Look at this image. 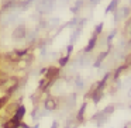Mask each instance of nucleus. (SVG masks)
Returning a JSON list of instances; mask_svg holds the SVG:
<instances>
[{
	"mask_svg": "<svg viewBox=\"0 0 131 128\" xmlns=\"http://www.w3.org/2000/svg\"><path fill=\"white\" fill-rule=\"evenodd\" d=\"M27 32H28V28H27L26 24H20V26H17L14 30H13L12 32V40L14 41V42H17V41H24L27 37Z\"/></svg>",
	"mask_w": 131,
	"mask_h": 128,
	"instance_id": "f257e3e1",
	"label": "nucleus"
},
{
	"mask_svg": "<svg viewBox=\"0 0 131 128\" xmlns=\"http://www.w3.org/2000/svg\"><path fill=\"white\" fill-rule=\"evenodd\" d=\"M97 41H99V35L93 32V35H92V37L89 38L88 45H86L85 48H83V52H85V54H90V52L94 49V46L97 45Z\"/></svg>",
	"mask_w": 131,
	"mask_h": 128,
	"instance_id": "f03ea898",
	"label": "nucleus"
},
{
	"mask_svg": "<svg viewBox=\"0 0 131 128\" xmlns=\"http://www.w3.org/2000/svg\"><path fill=\"white\" fill-rule=\"evenodd\" d=\"M44 106L48 111H52V110H57L58 108V100L55 97H48V99L44 101Z\"/></svg>",
	"mask_w": 131,
	"mask_h": 128,
	"instance_id": "7ed1b4c3",
	"label": "nucleus"
},
{
	"mask_svg": "<svg viewBox=\"0 0 131 128\" xmlns=\"http://www.w3.org/2000/svg\"><path fill=\"white\" fill-rule=\"evenodd\" d=\"M118 4H120V0H111L110 3L107 4V7H106V14H108V13H113L116 11L117 9H118Z\"/></svg>",
	"mask_w": 131,
	"mask_h": 128,
	"instance_id": "20e7f679",
	"label": "nucleus"
},
{
	"mask_svg": "<svg viewBox=\"0 0 131 128\" xmlns=\"http://www.w3.org/2000/svg\"><path fill=\"white\" fill-rule=\"evenodd\" d=\"M24 114H26V107H24V106H18V107L16 108V111H14V115H13V118L21 121V120H23V117H24Z\"/></svg>",
	"mask_w": 131,
	"mask_h": 128,
	"instance_id": "39448f33",
	"label": "nucleus"
},
{
	"mask_svg": "<svg viewBox=\"0 0 131 128\" xmlns=\"http://www.w3.org/2000/svg\"><path fill=\"white\" fill-rule=\"evenodd\" d=\"M83 6H85V0H75V4L71 7V13L78 14V13H79V10L82 9Z\"/></svg>",
	"mask_w": 131,
	"mask_h": 128,
	"instance_id": "423d86ee",
	"label": "nucleus"
},
{
	"mask_svg": "<svg viewBox=\"0 0 131 128\" xmlns=\"http://www.w3.org/2000/svg\"><path fill=\"white\" fill-rule=\"evenodd\" d=\"M107 55H108V51H103V52H100V54H99V56L96 58V61H94V63H93V66H94V68H99V66H100V63H102L103 61L106 59V56H107Z\"/></svg>",
	"mask_w": 131,
	"mask_h": 128,
	"instance_id": "0eeeda50",
	"label": "nucleus"
},
{
	"mask_svg": "<svg viewBox=\"0 0 131 128\" xmlns=\"http://www.w3.org/2000/svg\"><path fill=\"white\" fill-rule=\"evenodd\" d=\"M20 124H21V121H18V120H16V118H10L9 121L4 124V128H18L20 127Z\"/></svg>",
	"mask_w": 131,
	"mask_h": 128,
	"instance_id": "6e6552de",
	"label": "nucleus"
},
{
	"mask_svg": "<svg viewBox=\"0 0 131 128\" xmlns=\"http://www.w3.org/2000/svg\"><path fill=\"white\" fill-rule=\"evenodd\" d=\"M120 13H121V20H127L130 17V7L124 6L123 9H120Z\"/></svg>",
	"mask_w": 131,
	"mask_h": 128,
	"instance_id": "1a4fd4ad",
	"label": "nucleus"
},
{
	"mask_svg": "<svg viewBox=\"0 0 131 128\" xmlns=\"http://www.w3.org/2000/svg\"><path fill=\"white\" fill-rule=\"evenodd\" d=\"M69 59H71V55L69 54H66L65 56H62V58H59V61H58V62H59V66H65L66 63L69 62Z\"/></svg>",
	"mask_w": 131,
	"mask_h": 128,
	"instance_id": "9d476101",
	"label": "nucleus"
},
{
	"mask_svg": "<svg viewBox=\"0 0 131 128\" xmlns=\"http://www.w3.org/2000/svg\"><path fill=\"white\" fill-rule=\"evenodd\" d=\"M103 27H104V24H103V23L97 24V26L94 27V34H97L100 37V35H102V32H103Z\"/></svg>",
	"mask_w": 131,
	"mask_h": 128,
	"instance_id": "9b49d317",
	"label": "nucleus"
},
{
	"mask_svg": "<svg viewBox=\"0 0 131 128\" xmlns=\"http://www.w3.org/2000/svg\"><path fill=\"white\" fill-rule=\"evenodd\" d=\"M113 14H114V21L118 23V21L121 20V13H120V9H117L116 11H113Z\"/></svg>",
	"mask_w": 131,
	"mask_h": 128,
	"instance_id": "f8f14e48",
	"label": "nucleus"
},
{
	"mask_svg": "<svg viewBox=\"0 0 131 128\" xmlns=\"http://www.w3.org/2000/svg\"><path fill=\"white\" fill-rule=\"evenodd\" d=\"M116 32H117L116 30H113V31H111L110 34L107 35V38H106V41H107V44H111V41H113V38L116 37Z\"/></svg>",
	"mask_w": 131,
	"mask_h": 128,
	"instance_id": "ddd939ff",
	"label": "nucleus"
},
{
	"mask_svg": "<svg viewBox=\"0 0 131 128\" xmlns=\"http://www.w3.org/2000/svg\"><path fill=\"white\" fill-rule=\"evenodd\" d=\"M85 108H86V103L82 106V107H80V110H79V114H78V120H79V121H82V118H83V113H85Z\"/></svg>",
	"mask_w": 131,
	"mask_h": 128,
	"instance_id": "4468645a",
	"label": "nucleus"
},
{
	"mask_svg": "<svg viewBox=\"0 0 131 128\" xmlns=\"http://www.w3.org/2000/svg\"><path fill=\"white\" fill-rule=\"evenodd\" d=\"M66 51H68L69 55L72 54V51H73V44H72V42H69V45H68V48H66Z\"/></svg>",
	"mask_w": 131,
	"mask_h": 128,
	"instance_id": "2eb2a0df",
	"label": "nucleus"
},
{
	"mask_svg": "<svg viewBox=\"0 0 131 128\" xmlns=\"http://www.w3.org/2000/svg\"><path fill=\"white\" fill-rule=\"evenodd\" d=\"M89 3H90L92 6H96V4L100 3V0H89Z\"/></svg>",
	"mask_w": 131,
	"mask_h": 128,
	"instance_id": "dca6fc26",
	"label": "nucleus"
},
{
	"mask_svg": "<svg viewBox=\"0 0 131 128\" xmlns=\"http://www.w3.org/2000/svg\"><path fill=\"white\" fill-rule=\"evenodd\" d=\"M2 14H3V11H2V9H0V17H2Z\"/></svg>",
	"mask_w": 131,
	"mask_h": 128,
	"instance_id": "f3484780",
	"label": "nucleus"
}]
</instances>
